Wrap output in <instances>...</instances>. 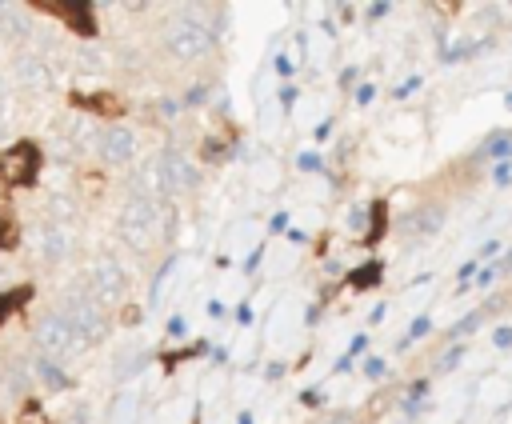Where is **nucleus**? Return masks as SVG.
Instances as JSON below:
<instances>
[{
    "label": "nucleus",
    "instance_id": "4",
    "mask_svg": "<svg viewBox=\"0 0 512 424\" xmlns=\"http://www.w3.org/2000/svg\"><path fill=\"white\" fill-rule=\"evenodd\" d=\"M152 232H156V204H152L148 196H132V200L120 208V240H124L128 248L144 252L148 240H152Z\"/></svg>",
    "mask_w": 512,
    "mask_h": 424
},
{
    "label": "nucleus",
    "instance_id": "10",
    "mask_svg": "<svg viewBox=\"0 0 512 424\" xmlns=\"http://www.w3.org/2000/svg\"><path fill=\"white\" fill-rule=\"evenodd\" d=\"M60 20H68L80 36H96V20H92V4H64V0H52V4H36Z\"/></svg>",
    "mask_w": 512,
    "mask_h": 424
},
{
    "label": "nucleus",
    "instance_id": "26",
    "mask_svg": "<svg viewBox=\"0 0 512 424\" xmlns=\"http://www.w3.org/2000/svg\"><path fill=\"white\" fill-rule=\"evenodd\" d=\"M16 236H12V220H0V248H12Z\"/></svg>",
    "mask_w": 512,
    "mask_h": 424
},
{
    "label": "nucleus",
    "instance_id": "18",
    "mask_svg": "<svg viewBox=\"0 0 512 424\" xmlns=\"http://www.w3.org/2000/svg\"><path fill=\"white\" fill-rule=\"evenodd\" d=\"M36 368H40V376H44L48 384H56V388H64V384H68V376H64L60 368H56V360H48V356H40V360H36Z\"/></svg>",
    "mask_w": 512,
    "mask_h": 424
},
{
    "label": "nucleus",
    "instance_id": "33",
    "mask_svg": "<svg viewBox=\"0 0 512 424\" xmlns=\"http://www.w3.org/2000/svg\"><path fill=\"white\" fill-rule=\"evenodd\" d=\"M328 424H356V416H352V412H336Z\"/></svg>",
    "mask_w": 512,
    "mask_h": 424
},
{
    "label": "nucleus",
    "instance_id": "40",
    "mask_svg": "<svg viewBox=\"0 0 512 424\" xmlns=\"http://www.w3.org/2000/svg\"><path fill=\"white\" fill-rule=\"evenodd\" d=\"M504 104H508V108H512V92H508V96H504Z\"/></svg>",
    "mask_w": 512,
    "mask_h": 424
},
{
    "label": "nucleus",
    "instance_id": "8",
    "mask_svg": "<svg viewBox=\"0 0 512 424\" xmlns=\"http://www.w3.org/2000/svg\"><path fill=\"white\" fill-rule=\"evenodd\" d=\"M132 152H136V136L128 128L112 124L100 132V160L104 164H124V160H132Z\"/></svg>",
    "mask_w": 512,
    "mask_h": 424
},
{
    "label": "nucleus",
    "instance_id": "2",
    "mask_svg": "<svg viewBox=\"0 0 512 424\" xmlns=\"http://www.w3.org/2000/svg\"><path fill=\"white\" fill-rule=\"evenodd\" d=\"M60 312H64V320L72 324V332H76L84 344H96V340L108 336V316H104V308H100V300H96L92 292L72 288V292L64 296Z\"/></svg>",
    "mask_w": 512,
    "mask_h": 424
},
{
    "label": "nucleus",
    "instance_id": "14",
    "mask_svg": "<svg viewBox=\"0 0 512 424\" xmlns=\"http://www.w3.org/2000/svg\"><path fill=\"white\" fill-rule=\"evenodd\" d=\"M388 228V200H376L372 204V220H368V244H376Z\"/></svg>",
    "mask_w": 512,
    "mask_h": 424
},
{
    "label": "nucleus",
    "instance_id": "34",
    "mask_svg": "<svg viewBox=\"0 0 512 424\" xmlns=\"http://www.w3.org/2000/svg\"><path fill=\"white\" fill-rule=\"evenodd\" d=\"M492 252H500V240H484V248H480V256H492Z\"/></svg>",
    "mask_w": 512,
    "mask_h": 424
},
{
    "label": "nucleus",
    "instance_id": "1",
    "mask_svg": "<svg viewBox=\"0 0 512 424\" xmlns=\"http://www.w3.org/2000/svg\"><path fill=\"white\" fill-rule=\"evenodd\" d=\"M160 44H164V52L176 56V60H196V56H204V52L212 48V32H208L192 12H184V16H172V20L164 24Z\"/></svg>",
    "mask_w": 512,
    "mask_h": 424
},
{
    "label": "nucleus",
    "instance_id": "13",
    "mask_svg": "<svg viewBox=\"0 0 512 424\" xmlns=\"http://www.w3.org/2000/svg\"><path fill=\"white\" fill-rule=\"evenodd\" d=\"M380 276H384V264H380V260H368V264H360V268L348 272V284H352V288H372Z\"/></svg>",
    "mask_w": 512,
    "mask_h": 424
},
{
    "label": "nucleus",
    "instance_id": "37",
    "mask_svg": "<svg viewBox=\"0 0 512 424\" xmlns=\"http://www.w3.org/2000/svg\"><path fill=\"white\" fill-rule=\"evenodd\" d=\"M352 80H356V68H344V72H340V84H344V88H348V84H352Z\"/></svg>",
    "mask_w": 512,
    "mask_h": 424
},
{
    "label": "nucleus",
    "instance_id": "21",
    "mask_svg": "<svg viewBox=\"0 0 512 424\" xmlns=\"http://www.w3.org/2000/svg\"><path fill=\"white\" fill-rule=\"evenodd\" d=\"M360 368H364V376H368V380H380V376L388 372L384 356H364V364H360Z\"/></svg>",
    "mask_w": 512,
    "mask_h": 424
},
{
    "label": "nucleus",
    "instance_id": "31",
    "mask_svg": "<svg viewBox=\"0 0 512 424\" xmlns=\"http://www.w3.org/2000/svg\"><path fill=\"white\" fill-rule=\"evenodd\" d=\"M492 268H496V276H508V272H512V252H508V256H504V260H496V264H492Z\"/></svg>",
    "mask_w": 512,
    "mask_h": 424
},
{
    "label": "nucleus",
    "instance_id": "15",
    "mask_svg": "<svg viewBox=\"0 0 512 424\" xmlns=\"http://www.w3.org/2000/svg\"><path fill=\"white\" fill-rule=\"evenodd\" d=\"M428 332H432V316H416V320L408 324V332H404V336L396 340V348L404 352L408 344H416V340H420V336H428Z\"/></svg>",
    "mask_w": 512,
    "mask_h": 424
},
{
    "label": "nucleus",
    "instance_id": "25",
    "mask_svg": "<svg viewBox=\"0 0 512 424\" xmlns=\"http://www.w3.org/2000/svg\"><path fill=\"white\" fill-rule=\"evenodd\" d=\"M492 344H496V348H512V328H508V324H500V328L492 332Z\"/></svg>",
    "mask_w": 512,
    "mask_h": 424
},
{
    "label": "nucleus",
    "instance_id": "27",
    "mask_svg": "<svg viewBox=\"0 0 512 424\" xmlns=\"http://www.w3.org/2000/svg\"><path fill=\"white\" fill-rule=\"evenodd\" d=\"M388 12H392V4H388V0H376V4L368 8V20H380V16H388Z\"/></svg>",
    "mask_w": 512,
    "mask_h": 424
},
{
    "label": "nucleus",
    "instance_id": "23",
    "mask_svg": "<svg viewBox=\"0 0 512 424\" xmlns=\"http://www.w3.org/2000/svg\"><path fill=\"white\" fill-rule=\"evenodd\" d=\"M296 168H300V172H320V156H316V152H300V156H296Z\"/></svg>",
    "mask_w": 512,
    "mask_h": 424
},
{
    "label": "nucleus",
    "instance_id": "17",
    "mask_svg": "<svg viewBox=\"0 0 512 424\" xmlns=\"http://www.w3.org/2000/svg\"><path fill=\"white\" fill-rule=\"evenodd\" d=\"M424 396H428V380H412L404 392V412H416L424 404Z\"/></svg>",
    "mask_w": 512,
    "mask_h": 424
},
{
    "label": "nucleus",
    "instance_id": "30",
    "mask_svg": "<svg viewBox=\"0 0 512 424\" xmlns=\"http://www.w3.org/2000/svg\"><path fill=\"white\" fill-rule=\"evenodd\" d=\"M476 264H480V260H468V264H460V272H456V276H460V280L468 284V280L476 276Z\"/></svg>",
    "mask_w": 512,
    "mask_h": 424
},
{
    "label": "nucleus",
    "instance_id": "38",
    "mask_svg": "<svg viewBox=\"0 0 512 424\" xmlns=\"http://www.w3.org/2000/svg\"><path fill=\"white\" fill-rule=\"evenodd\" d=\"M364 344H368V336H356V340H352V348H348V356H356Z\"/></svg>",
    "mask_w": 512,
    "mask_h": 424
},
{
    "label": "nucleus",
    "instance_id": "32",
    "mask_svg": "<svg viewBox=\"0 0 512 424\" xmlns=\"http://www.w3.org/2000/svg\"><path fill=\"white\" fill-rule=\"evenodd\" d=\"M276 72H280V76H292V64H288V56H276Z\"/></svg>",
    "mask_w": 512,
    "mask_h": 424
},
{
    "label": "nucleus",
    "instance_id": "24",
    "mask_svg": "<svg viewBox=\"0 0 512 424\" xmlns=\"http://www.w3.org/2000/svg\"><path fill=\"white\" fill-rule=\"evenodd\" d=\"M492 180H496V184H508V180H512V160H496V164H492Z\"/></svg>",
    "mask_w": 512,
    "mask_h": 424
},
{
    "label": "nucleus",
    "instance_id": "6",
    "mask_svg": "<svg viewBox=\"0 0 512 424\" xmlns=\"http://www.w3.org/2000/svg\"><path fill=\"white\" fill-rule=\"evenodd\" d=\"M88 292L100 300V304H116V300H124V292H128V276H124V268L116 264V260H96V268H92V280H88Z\"/></svg>",
    "mask_w": 512,
    "mask_h": 424
},
{
    "label": "nucleus",
    "instance_id": "41",
    "mask_svg": "<svg viewBox=\"0 0 512 424\" xmlns=\"http://www.w3.org/2000/svg\"><path fill=\"white\" fill-rule=\"evenodd\" d=\"M0 280H4V264H0Z\"/></svg>",
    "mask_w": 512,
    "mask_h": 424
},
{
    "label": "nucleus",
    "instance_id": "19",
    "mask_svg": "<svg viewBox=\"0 0 512 424\" xmlns=\"http://www.w3.org/2000/svg\"><path fill=\"white\" fill-rule=\"evenodd\" d=\"M44 252H48L52 260L64 252V232H60V228H48V236H44Z\"/></svg>",
    "mask_w": 512,
    "mask_h": 424
},
{
    "label": "nucleus",
    "instance_id": "9",
    "mask_svg": "<svg viewBox=\"0 0 512 424\" xmlns=\"http://www.w3.org/2000/svg\"><path fill=\"white\" fill-rule=\"evenodd\" d=\"M160 180H164V192H188V188L200 184V172H196L184 156L168 152V156H164V168H160Z\"/></svg>",
    "mask_w": 512,
    "mask_h": 424
},
{
    "label": "nucleus",
    "instance_id": "35",
    "mask_svg": "<svg viewBox=\"0 0 512 424\" xmlns=\"http://www.w3.org/2000/svg\"><path fill=\"white\" fill-rule=\"evenodd\" d=\"M476 276H480V284H492V280H496V268L488 264V268H484V272H476Z\"/></svg>",
    "mask_w": 512,
    "mask_h": 424
},
{
    "label": "nucleus",
    "instance_id": "42",
    "mask_svg": "<svg viewBox=\"0 0 512 424\" xmlns=\"http://www.w3.org/2000/svg\"><path fill=\"white\" fill-rule=\"evenodd\" d=\"M4 8H8V4H0V12H4Z\"/></svg>",
    "mask_w": 512,
    "mask_h": 424
},
{
    "label": "nucleus",
    "instance_id": "22",
    "mask_svg": "<svg viewBox=\"0 0 512 424\" xmlns=\"http://www.w3.org/2000/svg\"><path fill=\"white\" fill-rule=\"evenodd\" d=\"M460 356H464V344H452V348L444 352V360H440V372H452V368L460 364Z\"/></svg>",
    "mask_w": 512,
    "mask_h": 424
},
{
    "label": "nucleus",
    "instance_id": "7",
    "mask_svg": "<svg viewBox=\"0 0 512 424\" xmlns=\"http://www.w3.org/2000/svg\"><path fill=\"white\" fill-rule=\"evenodd\" d=\"M444 228V208L440 204H420V208H412L404 220H400V232L408 236V240H428V236H436Z\"/></svg>",
    "mask_w": 512,
    "mask_h": 424
},
{
    "label": "nucleus",
    "instance_id": "20",
    "mask_svg": "<svg viewBox=\"0 0 512 424\" xmlns=\"http://www.w3.org/2000/svg\"><path fill=\"white\" fill-rule=\"evenodd\" d=\"M480 316H484V312H472V316H464V320H456V324L448 328V336H452V340H460L464 332H472V328L480 324Z\"/></svg>",
    "mask_w": 512,
    "mask_h": 424
},
{
    "label": "nucleus",
    "instance_id": "3",
    "mask_svg": "<svg viewBox=\"0 0 512 424\" xmlns=\"http://www.w3.org/2000/svg\"><path fill=\"white\" fill-rule=\"evenodd\" d=\"M40 164H44V156H40L36 140H16L0 152V180L8 188H28V184H36Z\"/></svg>",
    "mask_w": 512,
    "mask_h": 424
},
{
    "label": "nucleus",
    "instance_id": "11",
    "mask_svg": "<svg viewBox=\"0 0 512 424\" xmlns=\"http://www.w3.org/2000/svg\"><path fill=\"white\" fill-rule=\"evenodd\" d=\"M16 80H20L24 88H48V84H52V72L44 68V60L20 56V60H16Z\"/></svg>",
    "mask_w": 512,
    "mask_h": 424
},
{
    "label": "nucleus",
    "instance_id": "5",
    "mask_svg": "<svg viewBox=\"0 0 512 424\" xmlns=\"http://www.w3.org/2000/svg\"><path fill=\"white\" fill-rule=\"evenodd\" d=\"M36 348H40V356H48V360H64V356H76V352L84 348V340L72 332V324L64 320V312H52V316H44L40 328H36Z\"/></svg>",
    "mask_w": 512,
    "mask_h": 424
},
{
    "label": "nucleus",
    "instance_id": "12",
    "mask_svg": "<svg viewBox=\"0 0 512 424\" xmlns=\"http://www.w3.org/2000/svg\"><path fill=\"white\" fill-rule=\"evenodd\" d=\"M32 300V284H20V288H12V292H0V324L16 312V308H24Z\"/></svg>",
    "mask_w": 512,
    "mask_h": 424
},
{
    "label": "nucleus",
    "instance_id": "36",
    "mask_svg": "<svg viewBox=\"0 0 512 424\" xmlns=\"http://www.w3.org/2000/svg\"><path fill=\"white\" fill-rule=\"evenodd\" d=\"M300 400H304V404H320V392H316V388H308V392H300Z\"/></svg>",
    "mask_w": 512,
    "mask_h": 424
},
{
    "label": "nucleus",
    "instance_id": "29",
    "mask_svg": "<svg viewBox=\"0 0 512 424\" xmlns=\"http://www.w3.org/2000/svg\"><path fill=\"white\" fill-rule=\"evenodd\" d=\"M372 96H376L372 84H360V88H356V104H372Z\"/></svg>",
    "mask_w": 512,
    "mask_h": 424
},
{
    "label": "nucleus",
    "instance_id": "28",
    "mask_svg": "<svg viewBox=\"0 0 512 424\" xmlns=\"http://www.w3.org/2000/svg\"><path fill=\"white\" fill-rule=\"evenodd\" d=\"M184 332H188V320L184 316H172L168 320V336H184Z\"/></svg>",
    "mask_w": 512,
    "mask_h": 424
},
{
    "label": "nucleus",
    "instance_id": "39",
    "mask_svg": "<svg viewBox=\"0 0 512 424\" xmlns=\"http://www.w3.org/2000/svg\"><path fill=\"white\" fill-rule=\"evenodd\" d=\"M236 424H252V412H240V416H236Z\"/></svg>",
    "mask_w": 512,
    "mask_h": 424
},
{
    "label": "nucleus",
    "instance_id": "43",
    "mask_svg": "<svg viewBox=\"0 0 512 424\" xmlns=\"http://www.w3.org/2000/svg\"><path fill=\"white\" fill-rule=\"evenodd\" d=\"M0 132H4V124H0Z\"/></svg>",
    "mask_w": 512,
    "mask_h": 424
},
{
    "label": "nucleus",
    "instance_id": "16",
    "mask_svg": "<svg viewBox=\"0 0 512 424\" xmlns=\"http://www.w3.org/2000/svg\"><path fill=\"white\" fill-rule=\"evenodd\" d=\"M508 152H512V136H508V132H496V136L480 148V156H496V160H508Z\"/></svg>",
    "mask_w": 512,
    "mask_h": 424
}]
</instances>
